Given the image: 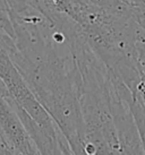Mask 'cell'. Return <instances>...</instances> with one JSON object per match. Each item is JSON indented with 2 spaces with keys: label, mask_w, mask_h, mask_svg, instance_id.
Listing matches in <instances>:
<instances>
[{
  "label": "cell",
  "mask_w": 145,
  "mask_h": 155,
  "mask_svg": "<svg viewBox=\"0 0 145 155\" xmlns=\"http://www.w3.org/2000/svg\"><path fill=\"white\" fill-rule=\"evenodd\" d=\"M0 129L15 154H40L36 144L8 100L0 95Z\"/></svg>",
  "instance_id": "1"
},
{
  "label": "cell",
  "mask_w": 145,
  "mask_h": 155,
  "mask_svg": "<svg viewBox=\"0 0 145 155\" xmlns=\"http://www.w3.org/2000/svg\"><path fill=\"white\" fill-rule=\"evenodd\" d=\"M136 62L142 79L145 83V36L136 42Z\"/></svg>",
  "instance_id": "2"
}]
</instances>
